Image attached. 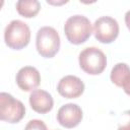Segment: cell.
<instances>
[{
  "label": "cell",
  "mask_w": 130,
  "mask_h": 130,
  "mask_svg": "<svg viewBox=\"0 0 130 130\" xmlns=\"http://www.w3.org/2000/svg\"><path fill=\"white\" fill-rule=\"evenodd\" d=\"M29 105L35 112L46 114L53 109L54 101L48 91L44 89H35L29 94Z\"/></svg>",
  "instance_id": "30bf717a"
},
{
  "label": "cell",
  "mask_w": 130,
  "mask_h": 130,
  "mask_svg": "<svg viewBox=\"0 0 130 130\" xmlns=\"http://www.w3.org/2000/svg\"><path fill=\"white\" fill-rule=\"evenodd\" d=\"M57 90L65 99H76L83 93L84 83L77 76L66 75L58 82Z\"/></svg>",
  "instance_id": "52a82bcc"
},
{
  "label": "cell",
  "mask_w": 130,
  "mask_h": 130,
  "mask_svg": "<svg viewBox=\"0 0 130 130\" xmlns=\"http://www.w3.org/2000/svg\"><path fill=\"white\" fill-rule=\"evenodd\" d=\"M64 32L73 45H80L88 40L92 32V27L89 19L80 14L70 16L64 24Z\"/></svg>",
  "instance_id": "6da1fadb"
},
{
  "label": "cell",
  "mask_w": 130,
  "mask_h": 130,
  "mask_svg": "<svg viewBox=\"0 0 130 130\" xmlns=\"http://www.w3.org/2000/svg\"><path fill=\"white\" fill-rule=\"evenodd\" d=\"M122 117L124 120L122 121V124L119 125L118 130H130V110L125 111Z\"/></svg>",
  "instance_id": "5bb4252c"
},
{
  "label": "cell",
  "mask_w": 130,
  "mask_h": 130,
  "mask_svg": "<svg viewBox=\"0 0 130 130\" xmlns=\"http://www.w3.org/2000/svg\"><path fill=\"white\" fill-rule=\"evenodd\" d=\"M60 36L52 26L41 27L36 37V47L38 53L44 58L54 57L60 49Z\"/></svg>",
  "instance_id": "3957f363"
},
{
  "label": "cell",
  "mask_w": 130,
  "mask_h": 130,
  "mask_svg": "<svg viewBox=\"0 0 130 130\" xmlns=\"http://www.w3.org/2000/svg\"><path fill=\"white\" fill-rule=\"evenodd\" d=\"M80 68L90 75L101 74L107 66L105 53L95 47H88L82 50L78 57Z\"/></svg>",
  "instance_id": "277c9868"
},
{
  "label": "cell",
  "mask_w": 130,
  "mask_h": 130,
  "mask_svg": "<svg viewBox=\"0 0 130 130\" xmlns=\"http://www.w3.org/2000/svg\"><path fill=\"white\" fill-rule=\"evenodd\" d=\"M30 40V29L28 25L19 20H11L4 30L5 44L13 50H21L26 47Z\"/></svg>",
  "instance_id": "7a4b0ae2"
},
{
  "label": "cell",
  "mask_w": 130,
  "mask_h": 130,
  "mask_svg": "<svg viewBox=\"0 0 130 130\" xmlns=\"http://www.w3.org/2000/svg\"><path fill=\"white\" fill-rule=\"evenodd\" d=\"M16 10L17 12L25 17V18H30L35 17L40 9H41V4L38 0H19L16 2Z\"/></svg>",
  "instance_id": "7c38bea8"
},
{
  "label": "cell",
  "mask_w": 130,
  "mask_h": 130,
  "mask_svg": "<svg viewBox=\"0 0 130 130\" xmlns=\"http://www.w3.org/2000/svg\"><path fill=\"white\" fill-rule=\"evenodd\" d=\"M110 77L113 83L124 88L130 82V67L126 63H117L112 68Z\"/></svg>",
  "instance_id": "8fae6325"
},
{
  "label": "cell",
  "mask_w": 130,
  "mask_h": 130,
  "mask_svg": "<svg viewBox=\"0 0 130 130\" xmlns=\"http://www.w3.org/2000/svg\"><path fill=\"white\" fill-rule=\"evenodd\" d=\"M57 120L65 128H74L82 120V110L76 104H66L58 110Z\"/></svg>",
  "instance_id": "ba28073f"
},
{
  "label": "cell",
  "mask_w": 130,
  "mask_h": 130,
  "mask_svg": "<svg viewBox=\"0 0 130 130\" xmlns=\"http://www.w3.org/2000/svg\"><path fill=\"white\" fill-rule=\"evenodd\" d=\"M93 34L100 43L111 44L119 35L118 21L111 16H102L93 23Z\"/></svg>",
  "instance_id": "8992f818"
},
{
  "label": "cell",
  "mask_w": 130,
  "mask_h": 130,
  "mask_svg": "<svg viewBox=\"0 0 130 130\" xmlns=\"http://www.w3.org/2000/svg\"><path fill=\"white\" fill-rule=\"evenodd\" d=\"M24 130H48V128L42 120L34 119L26 124Z\"/></svg>",
  "instance_id": "4fadbf2b"
},
{
  "label": "cell",
  "mask_w": 130,
  "mask_h": 130,
  "mask_svg": "<svg viewBox=\"0 0 130 130\" xmlns=\"http://www.w3.org/2000/svg\"><path fill=\"white\" fill-rule=\"evenodd\" d=\"M125 23H126V26L128 27V29L130 30V10H128L125 14Z\"/></svg>",
  "instance_id": "9a60e30c"
},
{
  "label": "cell",
  "mask_w": 130,
  "mask_h": 130,
  "mask_svg": "<svg viewBox=\"0 0 130 130\" xmlns=\"http://www.w3.org/2000/svg\"><path fill=\"white\" fill-rule=\"evenodd\" d=\"M123 89H124V91H125L127 94H129V95H130V82H129V83H128V84H127Z\"/></svg>",
  "instance_id": "2e32d148"
},
{
  "label": "cell",
  "mask_w": 130,
  "mask_h": 130,
  "mask_svg": "<svg viewBox=\"0 0 130 130\" xmlns=\"http://www.w3.org/2000/svg\"><path fill=\"white\" fill-rule=\"evenodd\" d=\"M55 130H58V129H55Z\"/></svg>",
  "instance_id": "e0dca14e"
},
{
  "label": "cell",
  "mask_w": 130,
  "mask_h": 130,
  "mask_svg": "<svg viewBox=\"0 0 130 130\" xmlns=\"http://www.w3.org/2000/svg\"><path fill=\"white\" fill-rule=\"evenodd\" d=\"M15 80L20 89L23 91H31L40 85L41 75L37 68L32 66H24L16 73Z\"/></svg>",
  "instance_id": "9c48e42d"
},
{
  "label": "cell",
  "mask_w": 130,
  "mask_h": 130,
  "mask_svg": "<svg viewBox=\"0 0 130 130\" xmlns=\"http://www.w3.org/2000/svg\"><path fill=\"white\" fill-rule=\"evenodd\" d=\"M25 114L24 105L10 93H0V119L8 123H18Z\"/></svg>",
  "instance_id": "5b68a950"
}]
</instances>
